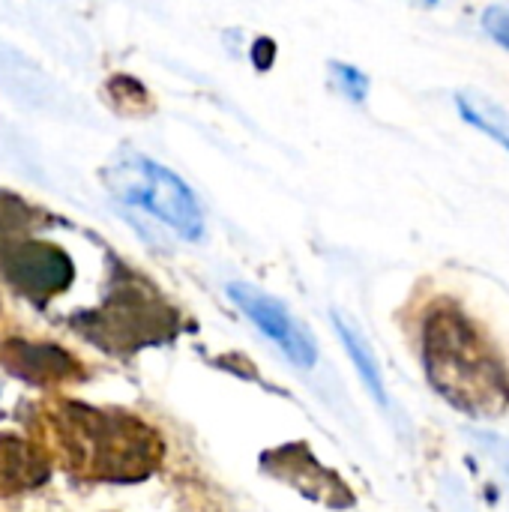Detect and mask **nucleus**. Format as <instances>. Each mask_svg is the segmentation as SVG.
<instances>
[{"label": "nucleus", "mask_w": 509, "mask_h": 512, "mask_svg": "<svg viewBox=\"0 0 509 512\" xmlns=\"http://www.w3.org/2000/svg\"><path fill=\"white\" fill-rule=\"evenodd\" d=\"M474 441L489 453V459L501 468L504 480L509 486V438L498 435V432H474Z\"/></svg>", "instance_id": "nucleus-13"}, {"label": "nucleus", "mask_w": 509, "mask_h": 512, "mask_svg": "<svg viewBox=\"0 0 509 512\" xmlns=\"http://www.w3.org/2000/svg\"><path fill=\"white\" fill-rule=\"evenodd\" d=\"M0 273L15 291L45 303L72 285L75 264L60 246L12 231L0 237Z\"/></svg>", "instance_id": "nucleus-5"}, {"label": "nucleus", "mask_w": 509, "mask_h": 512, "mask_svg": "<svg viewBox=\"0 0 509 512\" xmlns=\"http://www.w3.org/2000/svg\"><path fill=\"white\" fill-rule=\"evenodd\" d=\"M423 369L432 390L474 420H492L509 408L507 363L456 303L429 309L423 321Z\"/></svg>", "instance_id": "nucleus-2"}, {"label": "nucleus", "mask_w": 509, "mask_h": 512, "mask_svg": "<svg viewBox=\"0 0 509 512\" xmlns=\"http://www.w3.org/2000/svg\"><path fill=\"white\" fill-rule=\"evenodd\" d=\"M264 465H267V471H270L273 477L285 480L288 486L300 489V492L309 495V498H318V501H324V504H330V507H345V504H351L348 489H345L327 468H321L303 444L273 450L270 456H264Z\"/></svg>", "instance_id": "nucleus-8"}, {"label": "nucleus", "mask_w": 509, "mask_h": 512, "mask_svg": "<svg viewBox=\"0 0 509 512\" xmlns=\"http://www.w3.org/2000/svg\"><path fill=\"white\" fill-rule=\"evenodd\" d=\"M45 453L75 477L99 483H138L162 456V438L138 417L90 408L81 402H48L42 411Z\"/></svg>", "instance_id": "nucleus-1"}, {"label": "nucleus", "mask_w": 509, "mask_h": 512, "mask_svg": "<svg viewBox=\"0 0 509 512\" xmlns=\"http://www.w3.org/2000/svg\"><path fill=\"white\" fill-rule=\"evenodd\" d=\"M483 27L498 45L509 51V6H489L483 12Z\"/></svg>", "instance_id": "nucleus-14"}, {"label": "nucleus", "mask_w": 509, "mask_h": 512, "mask_svg": "<svg viewBox=\"0 0 509 512\" xmlns=\"http://www.w3.org/2000/svg\"><path fill=\"white\" fill-rule=\"evenodd\" d=\"M51 477V459L42 444L18 435H0V495H21L45 486Z\"/></svg>", "instance_id": "nucleus-9"}, {"label": "nucleus", "mask_w": 509, "mask_h": 512, "mask_svg": "<svg viewBox=\"0 0 509 512\" xmlns=\"http://www.w3.org/2000/svg\"><path fill=\"white\" fill-rule=\"evenodd\" d=\"M333 324H336V333H339V339H342L348 357L354 360V366H357L363 384L369 387L372 399L381 402V405H387V387H384V378H381V369H378V360H375L369 342H366L363 333H360L348 318H342L339 312H333Z\"/></svg>", "instance_id": "nucleus-11"}, {"label": "nucleus", "mask_w": 509, "mask_h": 512, "mask_svg": "<svg viewBox=\"0 0 509 512\" xmlns=\"http://www.w3.org/2000/svg\"><path fill=\"white\" fill-rule=\"evenodd\" d=\"M330 72H333L336 87H339L351 102H363V99H366V93H369V78H366L357 66H351V63H330Z\"/></svg>", "instance_id": "nucleus-12"}, {"label": "nucleus", "mask_w": 509, "mask_h": 512, "mask_svg": "<svg viewBox=\"0 0 509 512\" xmlns=\"http://www.w3.org/2000/svg\"><path fill=\"white\" fill-rule=\"evenodd\" d=\"M105 183L120 201L147 210L150 216L174 228L180 237L201 240L204 234L201 204L195 192L165 165L138 153H126L114 165H108Z\"/></svg>", "instance_id": "nucleus-4"}, {"label": "nucleus", "mask_w": 509, "mask_h": 512, "mask_svg": "<svg viewBox=\"0 0 509 512\" xmlns=\"http://www.w3.org/2000/svg\"><path fill=\"white\" fill-rule=\"evenodd\" d=\"M420 3H426V6H435L438 0H420Z\"/></svg>", "instance_id": "nucleus-15"}, {"label": "nucleus", "mask_w": 509, "mask_h": 512, "mask_svg": "<svg viewBox=\"0 0 509 512\" xmlns=\"http://www.w3.org/2000/svg\"><path fill=\"white\" fill-rule=\"evenodd\" d=\"M174 309L141 279L117 282L105 303L75 321V327L105 351H138L174 336Z\"/></svg>", "instance_id": "nucleus-3"}, {"label": "nucleus", "mask_w": 509, "mask_h": 512, "mask_svg": "<svg viewBox=\"0 0 509 512\" xmlns=\"http://www.w3.org/2000/svg\"><path fill=\"white\" fill-rule=\"evenodd\" d=\"M0 363L9 375L36 384V387H57L66 381L81 378V363L66 348L51 342H27V339H6L0 345Z\"/></svg>", "instance_id": "nucleus-7"}, {"label": "nucleus", "mask_w": 509, "mask_h": 512, "mask_svg": "<svg viewBox=\"0 0 509 512\" xmlns=\"http://www.w3.org/2000/svg\"><path fill=\"white\" fill-rule=\"evenodd\" d=\"M456 105H459V114L471 126H477L483 135H489L495 144H501L509 153V114L504 105H498L495 99H489L480 90H462L456 96Z\"/></svg>", "instance_id": "nucleus-10"}, {"label": "nucleus", "mask_w": 509, "mask_h": 512, "mask_svg": "<svg viewBox=\"0 0 509 512\" xmlns=\"http://www.w3.org/2000/svg\"><path fill=\"white\" fill-rule=\"evenodd\" d=\"M228 297L234 300V306H237V309H240V312H243L267 339H273V342L282 348V354H285L291 363H297L300 369H312V366H315L318 348H315L312 336L297 324V318H294L276 297H270V294L252 288V285H240V282L228 285Z\"/></svg>", "instance_id": "nucleus-6"}]
</instances>
